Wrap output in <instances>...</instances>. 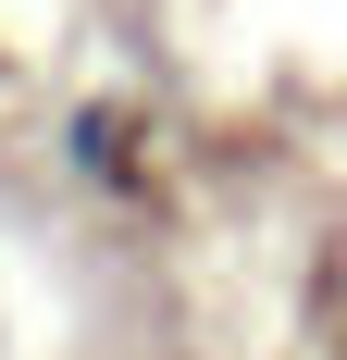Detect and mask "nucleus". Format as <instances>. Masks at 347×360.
Listing matches in <instances>:
<instances>
[{"label": "nucleus", "mask_w": 347, "mask_h": 360, "mask_svg": "<svg viewBox=\"0 0 347 360\" xmlns=\"http://www.w3.org/2000/svg\"><path fill=\"white\" fill-rule=\"evenodd\" d=\"M63 174L137 199V112H124V100H74V112H63Z\"/></svg>", "instance_id": "obj_1"}]
</instances>
